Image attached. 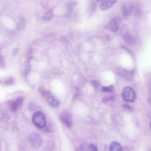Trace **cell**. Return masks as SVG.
<instances>
[{
    "label": "cell",
    "mask_w": 151,
    "mask_h": 151,
    "mask_svg": "<svg viewBox=\"0 0 151 151\" xmlns=\"http://www.w3.org/2000/svg\"><path fill=\"white\" fill-rule=\"evenodd\" d=\"M33 123L38 128H43L46 124V119L44 114L40 111L35 112L32 116Z\"/></svg>",
    "instance_id": "1"
},
{
    "label": "cell",
    "mask_w": 151,
    "mask_h": 151,
    "mask_svg": "<svg viewBox=\"0 0 151 151\" xmlns=\"http://www.w3.org/2000/svg\"><path fill=\"white\" fill-rule=\"evenodd\" d=\"M110 29L113 31H117L118 30L119 28V24L118 22L115 21V20H113L111 22H110Z\"/></svg>",
    "instance_id": "9"
},
{
    "label": "cell",
    "mask_w": 151,
    "mask_h": 151,
    "mask_svg": "<svg viewBox=\"0 0 151 151\" xmlns=\"http://www.w3.org/2000/svg\"><path fill=\"white\" fill-rule=\"evenodd\" d=\"M109 151H122V147L120 144L117 142H113L111 143Z\"/></svg>",
    "instance_id": "8"
},
{
    "label": "cell",
    "mask_w": 151,
    "mask_h": 151,
    "mask_svg": "<svg viewBox=\"0 0 151 151\" xmlns=\"http://www.w3.org/2000/svg\"><path fill=\"white\" fill-rule=\"evenodd\" d=\"M22 103H23V98L21 97H18L14 101L11 103L10 106L11 109L14 111H17L18 109H19L21 107Z\"/></svg>",
    "instance_id": "5"
},
{
    "label": "cell",
    "mask_w": 151,
    "mask_h": 151,
    "mask_svg": "<svg viewBox=\"0 0 151 151\" xmlns=\"http://www.w3.org/2000/svg\"><path fill=\"white\" fill-rule=\"evenodd\" d=\"M62 122L65 124L67 127H70L72 124V120L70 114L68 113H63L60 117Z\"/></svg>",
    "instance_id": "6"
},
{
    "label": "cell",
    "mask_w": 151,
    "mask_h": 151,
    "mask_svg": "<svg viewBox=\"0 0 151 151\" xmlns=\"http://www.w3.org/2000/svg\"><path fill=\"white\" fill-rule=\"evenodd\" d=\"M150 128H151V123H150Z\"/></svg>",
    "instance_id": "11"
},
{
    "label": "cell",
    "mask_w": 151,
    "mask_h": 151,
    "mask_svg": "<svg viewBox=\"0 0 151 151\" xmlns=\"http://www.w3.org/2000/svg\"><path fill=\"white\" fill-rule=\"evenodd\" d=\"M84 151H97V148L94 145L90 144L86 147Z\"/></svg>",
    "instance_id": "10"
},
{
    "label": "cell",
    "mask_w": 151,
    "mask_h": 151,
    "mask_svg": "<svg viewBox=\"0 0 151 151\" xmlns=\"http://www.w3.org/2000/svg\"><path fill=\"white\" fill-rule=\"evenodd\" d=\"M123 99L128 102H133L136 100V95L134 90L130 87H125L122 91Z\"/></svg>",
    "instance_id": "2"
},
{
    "label": "cell",
    "mask_w": 151,
    "mask_h": 151,
    "mask_svg": "<svg viewBox=\"0 0 151 151\" xmlns=\"http://www.w3.org/2000/svg\"><path fill=\"white\" fill-rule=\"evenodd\" d=\"M117 1H103L100 4L101 10H106L111 7Z\"/></svg>",
    "instance_id": "7"
},
{
    "label": "cell",
    "mask_w": 151,
    "mask_h": 151,
    "mask_svg": "<svg viewBox=\"0 0 151 151\" xmlns=\"http://www.w3.org/2000/svg\"><path fill=\"white\" fill-rule=\"evenodd\" d=\"M42 96L45 99V100L48 102V103L53 107H57L58 106L59 103L58 101L54 97V96L47 91H44L42 93Z\"/></svg>",
    "instance_id": "4"
},
{
    "label": "cell",
    "mask_w": 151,
    "mask_h": 151,
    "mask_svg": "<svg viewBox=\"0 0 151 151\" xmlns=\"http://www.w3.org/2000/svg\"><path fill=\"white\" fill-rule=\"evenodd\" d=\"M29 141L32 146L36 149H38L42 145V139L38 133H33L29 135Z\"/></svg>",
    "instance_id": "3"
}]
</instances>
